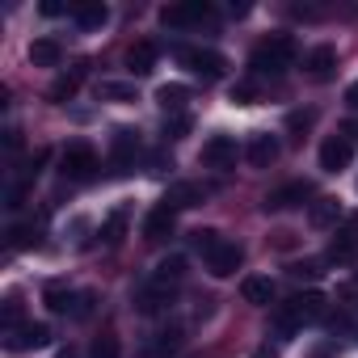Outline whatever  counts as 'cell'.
<instances>
[{
  "mask_svg": "<svg viewBox=\"0 0 358 358\" xmlns=\"http://www.w3.org/2000/svg\"><path fill=\"white\" fill-rule=\"evenodd\" d=\"M291 64H295V38H291V34H270V38L257 43L253 55H249V68H253L257 76H282Z\"/></svg>",
  "mask_w": 358,
  "mask_h": 358,
  "instance_id": "cell-1",
  "label": "cell"
},
{
  "mask_svg": "<svg viewBox=\"0 0 358 358\" xmlns=\"http://www.w3.org/2000/svg\"><path fill=\"white\" fill-rule=\"evenodd\" d=\"M203 262H207V270H211V278H232L241 266H245V249L236 245V241H215L207 253H203Z\"/></svg>",
  "mask_w": 358,
  "mask_h": 358,
  "instance_id": "cell-2",
  "label": "cell"
},
{
  "mask_svg": "<svg viewBox=\"0 0 358 358\" xmlns=\"http://www.w3.org/2000/svg\"><path fill=\"white\" fill-rule=\"evenodd\" d=\"M177 59H182L190 72H199L203 80H220L224 76V55L211 51V47H182V51H177Z\"/></svg>",
  "mask_w": 358,
  "mask_h": 358,
  "instance_id": "cell-3",
  "label": "cell"
},
{
  "mask_svg": "<svg viewBox=\"0 0 358 358\" xmlns=\"http://www.w3.org/2000/svg\"><path fill=\"white\" fill-rule=\"evenodd\" d=\"M211 17V5L207 0H186V5H164L160 9V22L169 26V30H186V26H199V22H207Z\"/></svg>",
  "mask_w": 358,
  "mask_h": 358,
  "instance_id": "cell-4",
  "label": "cell"
},
{
  "mask_svg": "<svg viewBox=\"0 0 358 358\" xmlns=\"http://www.w3.org/2000/svg\"><path fill=\"white\" fill-rule=\"evenodd\" d=\"M59 169H64V177H72V182H85V177H93V169H97V152L89 143H68L64 156H59Z\"/></svg>",
  "mask_w": 358,
  "mask_h": 358,
  "instance_id": "cell-5",
  "label": "cell"
},
{
  "mask_svg": "<svg viewBox=\"0 0 358 358\" xmlns=\"http://www.w3.org/2000/svg\"><path fill=\"white\" fill-rule=\"evenodd\" d=\"M177 299V287H169V282H156V278H148L139 291H135V312H143V316H156V312H164L169 303Z\"/></svg>",
  "mask_w": 358,
  "mask_h": 358,
  "instance_id": "cell-6",
  "label": "cell"
},
{
  "mask_svg": "<svg viewBox=\"0 0 358 358\" xmlns=\"http://www.w3.org/2000/svg\"><path fill=\"white\" fill-rule=\"evenodd\" d=\"M320 169L324 173H341V169H350V160H354V143L345 139V135H333V139H324L320 143Z\"/></svg>",
  "mask_w": 358,
  "mask_h": 358,
  "instance_id": "cell-7",
  "label": "cell"
},
{
  "mask_svg": "<svg viewBox=\"0 0 358 358\" xmlns=\"http://www.w3.org/2000/svg\"><path fill=\"white\" fill-rule=\"evenodd\" d=\"M312 199V186L308 182H287V186H278V190H270L266 194V211H291V207H303Z\"/></svg>",
  "mask_w": 358,
  "mask_h": 358,
  "instance_id": "cell-8",
  "label": "cell"
},
{
  "mask_svg": "<svg viewBox=\"0 0 358 358\" xmlns=\"http://www.w3.org/2000/svg\"><path fill=\"white\" fill-rule=\"evenodd\" d=\"M47 341H51V329H47V324H43V320H30V324H22V329H13V333H9V341H5V345H9V350H17V354H22V350H43V345H47Z\"/></svg>",
  "mask_w": 358,
  "mask_h": 358,
  "instance_id": "cell-9",
  "label": "cell"
},
{
  "mask_svg": "<svg viewBox=\"0 0 358 358\" xmlns=\"http://www.w3.org/2000/svg\"><path fill=\"white\" fill-rule=\"evenodd\" d=\"M135 156H139V131L118 127L114 139H110V160H114L118 169H127V164H135Z\"/></svg>",
  "mask_w": 358,
  "mask_h": 358,
  "instance_id": "cell-10",
  "label": "cell"
},
{
  "mask_svg": "<svg viewBox=\"0 0 358 358\" xmlns=\"http://www.w3.org/2000/svg\"><path fill=\"white\" fill-rule=\"evenodd\" d=\"M203 164H211V169L236 164V139H232V135H211V139L203 143Z\"/></svg>",
  "mask_w": 358,
  "mask_h": 358,
  "instance_id": "cell-11",
  "label": "cell"
},
{
  "mask_svg": "<svg viewBox=\"0 0 358 358\" xmlns=\"http://www.w3.org/2000/svg\"><path fill=\"white\" fill-rule=\"evenodd\" d=\"M278 156H282V143H278V135L262 131V135H253V139H249V164H253V169H270Z\"/></svg>",
  "mask_w": 358,
  "mask_h": 358,
  "instance_id": "cell-12",
  "label": "cell"
},
{
  "mask_svg": "<svg viewBox=\"0 0 358 358\" xmlns=\"http://www.w3.org/2000/svg\"><path fill=\"white\" fill-rule=\"evenodd\" d=\"M173 224H177V207H173V203H160V207L148 211L143 236H148V241H164V236H173Z\"/></svg>",
  "mask_w": 358,
  "mask_h": 358,
  "instance_id": "cell-13",
  "label": "cell"
},
{
  "mask_svg": "<svg viewBox=\"0 0 358 358\" xmlns=\"http://www.w3.org/2000/svg\"><path fill=\"white\" fill-rule=\"evenodd\" d=\"M72 17H76L80 30H101V26L110 22V9L101 5V0H76V5H72Z\"/></svg>",
  "mask_w": 358,
  "mask_h": 358,
  "instance_id": "cell-14",
  "label": "cell"
},
{
  "mask_svg": "<svg viewBox=\"0 0 358 358\" xmlns=\"http://www.w3.org/2000/svg\"><path fill=\"white\" fill-rule=\"evenodd\" d=\"M333 72H337V47H329V43L312 47L308 51V76L312 80H329Z\"/></svg>",
  "mask_w": 358,
  "mask_h": 358,
  "instance_id": "cell-15",
  "label": "cell"
},
{
  "mask_svg": "<svg viewBox=\"0 0 358 358\" xmlns=\"http://www.w3.org/2000/svg\"><path fill=\"white\" fill-rule=\"evenodd\" d=\"M241 295H245V303L266 308V303H274V282H270V278H262V274H249V278L241 282Z\"/></svg>",
  "mask_w": 358,
  "mask_h": 358,
  "instance_id": "cell-16",
  "label": "cell"
},
{
  "mask_svg": "<svg viewBox=\"0 0 358 358\" xmlns=\"http://www.w3.org/2000/svg\"><path fill=\"white\" fill-rule=\"evenodd\" d=\"M59 59H64V47L55 38H34L30 43V64L34 68H59Z\"/></svg>",
  "mask_w": 358,
  "mask_h": 358,
  "instance_id": "cell-17",
  "label": "cell"
},
{
  "mask_svg": "<svg viewBox=\"0 0 358 358\" xmlns=\"http://www.w3.org/2000/svg\"><path fill=\"white\" fill-rule=\"evenodd\" d=\"M127 68H131L135 76H148V72L156 68V43H131V51H127Z\"/></svg>",
  "mask_w": 358,
  "mask_h": 358,
  "instance_id": "cell-18",
  "label": "cell"
},
{
  "mask_svg": "<svg viewBox=\"0 0 358 358\" xmlns=\"http://www.w3.org/2000/svg\"><path fill=\"white\" fill-rule=\"evenodd\" d=\"M354 257H358V232H337V236L329 241V262L345 266V262H354Z\"/></svg>",
  "mask_w": 358,
  "mask_h": 358,
  "instance_id": "cell-19",
  "label": "cell"
},
{
  "mask_svg": "<svg viewBox=\"0 0 358 358\" xmlns=\"http://www.w3.org/2000/svg\"><path fill=\"white\" fill-rule=\"evenodd\" d=\"M287 308H291L299 320H312V316H320V312H324V295H320V291H299Z\"/></svg>",
  "mask_w": 358,
  "mask_h": 358,
  "instance_id": "cell-20",
  "label": "cell"
},
{
  "mask_svg": "<svg viewBox=\"0 0 358 358\" xmlns=\"http://www.w3.org/2000/svg\"><path fill=\"white\" fill-rule=\"evenodd\" d=\"M182 274H186V257H182V253L164 257V262L152 270V278H156V282H169V287H177V282H182Z\"/></svg>",
  "mask_w": 358,
  "mask_h": 358,
  "instance_id": "cell-21",
  "label": "cell"
},
{
  "mask_svg": "<svg viewBox=\"0 0 358 358\" xmlns=\"http://www.w3.org/2000/svg\"><path fill=\"white\" fill-rule=\"evenodd\" d=\"M186 97H190V89H186V85H160V89H156V101H160V110H164V114H177V110L186 106Z\"/></svg>",
  "mask_w": 358,
  "mask_h": 358,
  "instance_id": "cell-22",
  "label": "cell"
},
{
  "mask_svg": "<svg viewBox=\"0 0 358 358\" xmlns=\"http://www.w3.org/2000/svg\"><path fill=\"white\" fill-rule=\"evenodd\" d=\"M85 68H89V64H80V68H76V72H72V76H59V80H55V85H51V93H47V97H51V101H55V106H64V101H68V97H72V93H76V85H80V80H85Z\"/></svg>",
  "mask_w": 358,
  "mask_h": 358,
  "instance_id": "cell-23",
  "label": "cell"
},
{
  "mask_svg": "<svg viewBox=\"0 0 358 358\" xmlns=\"http://www.w3.org/2000/svg\"><path fill=\"white\" fill-rule=\"evenodd\" d=\"M43 299H47V308H51V312H59V316L76 312V295H72V291H64L59 282H51V287L43 291Z\"/></svg>",
  "mask_w": 358,
  "mask_h": 358,
  "instance_id": "cell-24",
  "label": "cell"
},
{
  "mask_svg": "<svg viewBox=\"0 0 358 358\" xmlns=\"http://www.w3.org/2000/svg\"><path fill=\"white\" fill-rule=\"evenodd\" d=\"M308 220H312L316 228H329L333 220H341V203H337V199H316V203H312V215H308Z\"/></svg>",
  "mask_w": 358,
  "mask_h": 358,
  "instance_id": "cell-25",
  "label": "cell"
},
{
  "mask_svg": "<svg viewBox=\"0 0 358 358\" xmlns=\"http://www.w3.org/2000/svg\"><path fill=\"white\" fill-rule=\"evenodd\" d=\"M38 241H43V232L34 224H13L9 228V245L13 249H38Z\"/></svg>",
  "mask_w": 358,
  "mask_h": 358,
  "instance_id": "cell-26",
  "label": "cell"
},
{
  "mask_svg": "<svg viewBox=\"0 0 358 358\" xmlns=\"http://www.w3.org/2000/svg\"><path fill=\"white\" fill-rule=\"evenodd\" d=\"M203 199H207L203 186H173V194H169L164 203H173V207H199Z\"/></svg>",
  "mask_w": 358,
  "mask_h": 358,
  "instance_id": "cell-27",
  "label": "cell"
},
{
  "mask_svg": "<svg viewBox=\"0 0 358 358\" xmlns=\"http://www.w3.org/2000/svg\"><path fill=\"white\" fill-rule=\"evenodd\" d=\"M122 232H127V211H110L106 224H101V241H106V245H118Z\"/></svg>",
  "mask_w": 358,
  "mask_h": 358,
  "instance_id": "cell-28",
  "label": "cell"
},
{
  "mask_svg": "<svg viewBox=\"0 0 358 358\" xmlns=\"http://www.w3.org/2000/svg\"><path fill=\"white\" fill-rule=\"evenodd\" d=\"M177 345H182V329H164V333H156V341L143 345V354H169Z\"/></svg>",
  "mask_w": 358,
  "mask_h": 358,
  "instance_id": "cell-29",
  "label": "cell"
},
{
  "mask_svg": "<svg viewBox=\"0 0 358 358\" xmlns=\"http://www.w3.org/2000/svg\"><path fill=\"white\" fill-rule=\"evenodd\" d=\"M106 101H135V85H122V80H101V89H97Z\"/></svg>",
  "mask_w": 358,
  "mask_h": 358,
  "instance_id": "cell-30",
  "label": "cell"
},
{
  "mask_svg": "<svg viewBox=\"0 0 358 358\" xmlns=\"http://www.w3.org/2000/svg\"><path fill=\"white\" fill-rule=\"evenodd\" d=\"M190 127H194V122H190V114H173V118L164 122V139H186V135H190Z\"/></svg>",
  "mask_w": 358,
  "mask_h": 358,
  "instance_id": "cell-31",
  "label": "cell"
},
{
  "mask_svg": "<svg viewBox=\"0 0 358 358\" xmlns=\"http://www.w3.org/2000/svg\"><path fill=\"white\" fill-rule=\"evenodd\" d=\"M89 358H122V350H118V337H97L93 341V350H89Z\"/></svg>",
  "mask_w": 358,
  "mask_h": 358,
  "instance_id": "cell-32",
  "label": "cell"
},
{
  "mask_svg": "<svg viewBox=\"0 0 358 358\" xmlns=\"http://www.w3.org/2000/svg\"><path fill=\"white\" fill-rule=\"evenodd\" d=\"M324 262H316V257H303V262H291V278H320L324 270H320Z\"/></svg>",
  "mask_w": 358,
  "mask_h": 358,
  "instance_id": "cell-33",
  "label": "cell"
},
{
  "mask_svg": "<svg viewBox=\"0 0 358 358\" xmlns=\"http://www.w3.org/2000/svg\"><path fill=\"white\" fill-rule=\"evenodd\" d=\"M312 122H316V114H312V110H295V114H287V131H295V135H299V131H308Z\"/></svg>",
  "mask_w": 358,
  "mask_h": 358,
  "instance_id": "cell-34",
  "label": "cell"
},
{
  "mask_svg": "<svg viewBox=\"0 0 358 358\" xmlns=\"http://www.w3.org/2000/svg\"><path fill=\"white\" fill-rule=\"evenodd\" d=\"M5 329H9V333H13V329H22V303H17V299H9V303H5Z\"/></svg>",
  "mask_w": 358,
  "mask_h": 358,
  "instance_id": "cell-35",
  "label": "cell"
},
{
  "mask_svg": "<svg viewBox=\"0 0 358 358\" xmlns=\"http://www.w3.org/2000/svg\"><path fill=\"white\" fill-rule=\"evenodd\" d=\"M232 101L236 106H253V85H232Z\"/></svg>",
  "mask_w": 358,
  "mask_h": 358,
  "instance_id": "cell-36",
  "label": "cell"
},
{
  "mask_svg": "<svg viewBox=\"0 0 358 358\" xmlns=\"http://www.w3.org/2000/svg\"><path fill=\"white\" fill-rule=\"evenodd\" d=\"M89 312H93V295H89V291H80V295H76V312H72V316H89Z\"/></svg>",
  "mask_w": 358,
  "mask_h": 358,
  "instance_id": "cell-37",
  "label": "cell"
},
{
  "mask_svg": "<svg viewBox=\"0 0 358 358\" xmlns=\"http://www.w3.org/2000/svg\"><path fill=\"white\" fill-rule=\"evenodd\" d=\"M22 203H26V186H13V190H9V203H5V207H9V211H17Z\"/></svg>",
  "mask_w": 358,
  "mask_h": 358,
  "instance_id": "cell-38",
  "label": "cell"
},
{
  "mask_svg": "<svg viewBox=\"0 0 358 358\" xmlns=\"http://www.w3.org/2000/svg\"><path fill=\"white\" fill-rule=\"evenodd\" d=\"M345 106H350V110H358V80L345 89Z\"/></svg>",
  "mask_w": 358,
  "mask_h": 358,
  "instance_id": "cell-39",
  "label": "cell"
},
{
  "mask_svg": "<svg viewBox=\"0 0 358 358\" xmlns=\"http://www.w3.org/2000/svg\"><path fill=\"white\" fill-rule=\"evenodd\" d=\"M43 13H47V17H59V13H64V5H55V0H43Z\"/></svg>",
  "mask_w": 358,
  "mask_h": 358,
  "instance_id": "cell-40",
  "label": "cell"
},
{
  "mask_svg": "<svg viewBox=\"0 0 358 358\" xmlns=\"http://www.w3.org/2000/svg\"><path fill=\"white\" fill-rule=\"evenodd\" d=\"M253 358H278V350H274V345H257Z\"/></svg>",
  "mask_w": 358,
  "mask_h": 358,
  "instance_id": "cell-41",
  "label": "cell"
},
{
  "mask_svg": "<svg viewBox=\"0 0 358 358\" xmlns=\"http://www.w3.org/2000/svg\"><path fill=\"white\" fill-rule=\"evenodd\" d=\"M55 358H80V354H76V350H72V345H64V350H59V354H55Z\"/></svg>",
  "mask_w": 358,
  "mask_h": 358,
  "instance_id": "cell-42",
  "label": "cell"
}]
</instances>
